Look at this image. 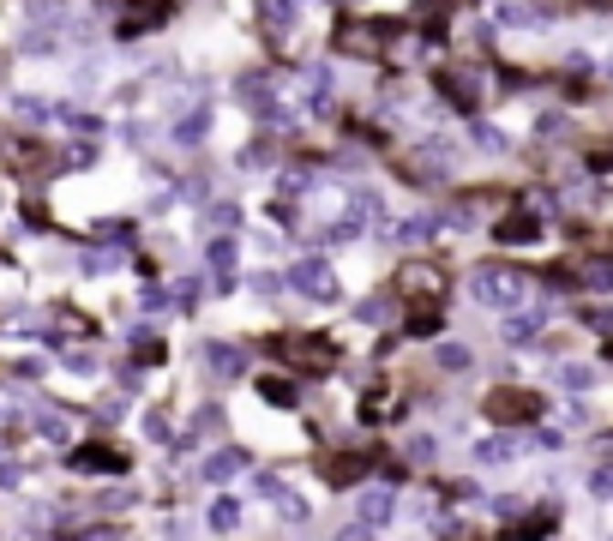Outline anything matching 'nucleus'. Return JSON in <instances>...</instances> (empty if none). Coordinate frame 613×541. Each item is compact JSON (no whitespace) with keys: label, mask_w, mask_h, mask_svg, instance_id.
Instances as JSON below:
<instances>
[{"label":"nucleus","mask_w":613,"mask_h":541,"mask_svg":"<svg viewBox=\"0 0 613 541\" xmlns=\"http://www.w3.org/2000/svg\"><path fill=\"white\" fill-rule=\"evenodd\" d=\"M475 295H481L487 307H512V301L523 295V277H517V270H505V265H487L481 277H475Z\"/></svg>","instance_id":"f257e3e1"},{"label":"nucleus","mask_w":613,"mask_h":541,"mask_svg":"<svg viewBox=\"0 0 613 541\" xmlns=\"http://www.w3.org/2000/svg\"><path fill=\"white\" fill-rule=\"evenodd\" d=\"M487 409H493V421H535V415H542V398H535V391H493Z\"/></svg>","instance_id":"f03ea898"},{"label":"nucleus","mask_w":613,"mask_h":541,"mask_svg":"<svg viewBox=\"0 0 613 541\" xmlns=\"http://www.w3.org/2000/svg\"><path fill=\"white\" fill-rule=\"evenodd\" d=\"M493 235H500L505 247H529L535 235H542V223H535V217H505V223L493 228Z\"/></svg>","instance_id":"7ed1b4c3"}]
</instances>
